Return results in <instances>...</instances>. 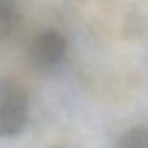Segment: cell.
I'll return each instance as SVG.
<instances>
[{
    "instance_id": "6da1fadb",
    "label": "cell",
    "mask_w": 148,
    "mask_h": 148,
    "mask_svg": "<svg viewBox=\"0 0 148 148\" xmlns=\"http://www.w3.org/2000/svg\"><path fill=\"white\" fill-rule=\"evenodd\" d=\"M29 100L14 79H0V138L19 134L28 122Z\"/></svg>"
},
{
    "instance_id": "7a4b0ae2",
    "label": "cell",
    "mask_w": 148,
    "mask_h": 148,
    "mask_svg": "<svg viewBox=\"0 0 148 148\" xmlns=\"http://www.w3.org/2000/svg\"><path fill=\"white\" fill-rule=\"evenodd\" d=\"M67 57V40L53 28H47L35 35L29 45V62L41 74L59 71Z\"/></svg>"
},
{
    "instance_id": "3957f363",
    "label": "cell",
    "mask_w": 148,
    "mask_h": 148,
    "mask_svg": "<svg viewBox=\"0 0 148 148\" xmlns=\"http://www.w3.org/2000/svg\"><path fill=\"white\" fill-rule=\"evenodd\" d=\"M21 23L19 0H0V41L7 40Z\"/></svg>"
},
{
    "instance_id": "277c9868",
    "label": "cell",
    "mask_w": 148,
    "mask_h": 148,
    "mask_svg": "<svg viewBox=\"0 0 148 148\" xmlns=\"http://www.w3.org/2000/svg\"><path fill=\"white\" fill-rule=\"evenodd\" d=\"M117 148H148V126L140 124L129 127L119 138Z\"/></svg>"
},
{
    "instance_id": "5b68a950",
    "label": "cell",
    "mask_w": 148,
    "mask_h": 148,
    "mask_svg": "<svg viewBox=\"0 0 148 148\" xmlns=\"http://www.w3.org/2000/svg\"><path fill=\"white\" fill-rule=\"evenodd\" d=\"M52 148H74V147H69V145H57V147H52Z\"/></svg>"
}]
</instances>
